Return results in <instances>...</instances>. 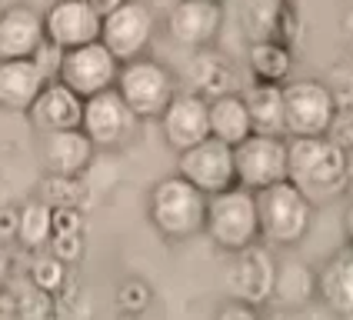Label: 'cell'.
<instances>
[{"instance_id":"obj_1","label":"cell","mask_w":353,"mask_h":320,"mask_svg":"<svg viewBox=\"0 0 353 320\" xmlns=\"http://www.w3.org/2000/svg\"><path fill=\"white\" fill-rule=\"evenodd\" d=\"M350 157L343 150V143L323 137H290V180L314 200L340 197L350 187Z\"/></svg>"},{"instance_id":"obj_2","label":"cell","mask_w":353,"mask_h":320,"mask_svg":"<svg viewBox=\"0 0 353 320\" xmlns=\"http://www.w3.org/2000/svg\"><path fill=\"white\" fill-rule=\"evenodd\" d=\"M147 217L170 243L200 237L207 227V194L180 174L160 177L147 194Z\"/></svg>"},{"instance_id":"obj_3","label":"cell","mask_w":353,"mask_h":320,"mask_svg":"<svg viewBox=\"0 0 353 320\" xmlns=\"http://www.w3.org/2000/svg\"><path fill=\"white\" fill-rule=\"evenodd\" d=\"M314 207L316 203L290 177L256 190V214H260V237H263V243H270V247H296L310 234Z\"/></svg>"},{"instance_id":"obj_4","label":"cell","mask_w":353,"mask_h":320,"mask_svg":"<svg viewBox=\"0 0 353 320\" xmlns=\"http://www.w3.org/2000/svg\"><path fill=\"white\" fill-rule=\"evenodd\" d=\"M203 234L210 237L216 250L236 254L243 247L260 243V214H256V190L250 187H227L220 194L207 197V227Z\"/></svg>"},{"instance_id":"obj_5","label":"cell","mask_w":353,"mask_h":320,"mask_svg":"<svg viewBox=\"0 0 353 320\" xmlns=\"http://www.w3.org/2000/svg\"><path fill=\"white\" fill-rule=\"evenodd\" d=\"M117 94L134 110L137 120H160V114L176 97V77L167 63L154 57H134L120 63Z\"/></svg>"},{"instance_id":"obj_6","label":"cell","mask_w":353,"mask_h":320,"mask_svg":"<svg viewBox=\"0 0 353 320\" xmlns=\"http://www.w3.org/2000/svg\"><path fill=\"white\" fill-rule=\"evenodd\" d=\"M336 123V97L320 80L283 83V130L287 137H323Z\"/></svg>"},{"instance_id":"obj_7","label":"cell","mask_w":353,"mask_h":320,"mask_svg":"<svg viewBox=\"0 0 353 320\" xmlns=\"http://www.w3.org/2000/svg\"><path fill=\"white\" fill-rule=\"evenodd\" d=\"M236 183L263 190L276 180L290 177V140L287 134H250L234 147Z\"/></svg>"},{"instance_id":"obj_8","label":"cell","mask_w":353,"mask_h":320,"mask_svg":"<svg viewBox=\"0 0 353 320\" xmlns=\"http://www.w3.org/2000/svg\"><path fill=\"white\" fill-rule=\"evenodd\" d=\"M117 74H120V60L114 57V50L103 40H90V43L63 50L57 80H63L70 90H77L80 97L87 100L100 94V90L117 87Z\"/></svg>"},{"instance_id":"obj_9","label":"cell","mask_w":353,"mask_h":320,"mask_svg":"<svg viewBox=\"0 0 353 320\" xmlns=\"http://www.w3.org/2000/svg\"><path fill=\"white\" fill-rule=\"evenodd\" d=\"M176 174L200 187L207 197L220 194L227 187H236V163L234 147L216 137H207L176 154Z\"/></svg>"},{"instance_id":"obj_10","label":"cell","mask_w":353,"mask_h":320,"mask_svg":"<svg viewBox=\"0 0 353 320\" xmlns=\"http://www.w3.org/2000/svg\"><path fill=\"white\" fill-rule=\"evenodd\" d=\"M154 30H157V20H154L147 3L123 0L117 10L103 14L100 40L114 50V57H117L120 63H127V60L147 54V47H150V40H154Z\"/></svg>"},{"instance_id":"obj_11","label":"cell","mask_w":353,"mask_h":320,"mask_svg":"<svg viewBox=\"0 0 353 320\" xmlns=\"http://www.w3.org/2000/svg\"><path fill=\"white\" fill-rule=\"evenodd\" d=\"M230 267H227V290L234 294V300H243V303H267L274 297L276 287V260L274 254L263 247V240L254 243V247H243L230 254Z\"/></svg>"},{"instance_id":"obj_12","label":"cell","mask_w":353,"mask_h":320,"mask_svg":"<svg viewBox=\"0 0 353 320\" xmlns=\"http://www.w3.org/2000/svg\"><path fill=\"white\" fill-rule=\"evenodd\" d=\"M134 110L123 103V97L117 94V87L110 90H100L94 97L83 100V134L97 143V150H110V147H120L127 134L134 130Z\"/></svg>"},{"instance_id":"obj_13","label":"cell","mask_w":353,"mask_h":320,"mask_svg":"<svg viewBox=\"0 0 353 320\" xmlns=\"http://www.w3.org/2000/svg\"><path fill=\"white\" fill-rule=\"evenodd\" d=\"M43 30H47V40H54L57 47L70 50V47H80V43L100 40L103 14L97 10L94 0H57L43 14Z\"/></svg>"},{"instance_id":"obj_14","label":"cell","mask_w":353,"mask_h":320,"mask_svg":"<svg viewBox=\"0 0 353 320\" xmlns=\"http://www.w3.org/2000/svg\"><path fill=\"white\" fill-rule=\"evenodd\" d=\"M160 134L174 154L207 140L210 137V100L196 90L194 94H176L170 100V107L160 114Z\"/></svg>"},{"instance_id":"obj_15","label":"cell","mask_w":353,"mask_h":320,"mask_svg":"<svg viewBox=\"0 0 353 320\" xmlns=\"http://www.w3.org/2000/svg\"><path fill=\"white\" fill-rule=\"evenodd\" d=\"M43 167L47 174L57 180H77L90 170L97 143L83 134V127H70V130H50L43 134Z\"/></svg>"},{"instance_id":"obj_16","label":"cell","mask_w":353,"mask_h":320,"mask_svg":"<svg viewBox=\"0 0 353 320\" xmlns=\"http://www.w3.org/2000/svg\"><path fill=\"white\" fill-rule=\"evenodd\" d=\"M223 27V7L210 0H176L167 14V30L176 43L203 50Z\"/></svg>"},{"instance_id":"obj_17","label":"cell","mask_w":353,"mask_h":320,"mask_svg":"<svg viewBox=\"0 0 353 320\" xmlns=\"http://www.w3.org/2000/svg\"><path fill=\"white\" fill-rule=\"evenodd\" d=\"M27 114L40 134L70 130V127H80V120H83V97L77 90H70L63 80H47V87L40 90V97L34 100V107Z\"/></svg>"},{"instance_id":"obj_18","label":"cell","mask_w":353,"mask_h":320,"mask_svg":"<svg viewBox=\"0 0 353 320\" xmlns=\"http://www.w3.org/2000/svg\"><path fill=\"white\" fill-rule=\"evenodd\" d=\"M43 87H47V74L37 67L34 57L0 60V107L3 110L27 114Z\"/></svg>"},{"instance_id":"obj_19","label":"cell","mask_w":353,"mask_h":320,"mask_svg":"<svg viewBox=\"0 0 353 320\" xmlns=\"http://www.w3.org/2000/svg\"><path fill=\"white\" fill-rule=\"evenodd\" d=\"M47 40L43 30V14L34 7H7L0 14V60L34 57L37 47Z\"/></svg>"},{"instance_id":"obj_20","label":"cell","mask_w":353,"mask_h":320,"mask_svg":"<svg viewBox=\"0 0 353 320\" xmlns=\"http://www.w3.org/2000/svg\"><path fill=\"white\" fill-rule=\"evenodd\" d=\"M316 297L334 314L353 317V243L336 250L334 257L316 270Z\"/></svg>"},{"instance_id":"obj_21","label":"cell","mask_w":353,"mask_h":320,"mask_svg":"<svg viewBox=\"0 0 353 320\" xmlns=\"http://www.w3.org/2000/svg\"><path fill=\"white\" fill-rule=\"evenodd\" d=\"M250 134H254V120H250V107H247L243 94L230 90V94L210 97V137L236 147Z\"/></svg>"},{"instance_id":"obj_22","label":"cell","mask_w":353,"mask_h":320,"mask_svg":"<svg viewBox=\"0 0 353 320\" xmlns=\"http://www.w3.org/2000/svg\"><path fill=\"white\" fill-rule=\"evenodd\" d=\"M247 67H250L256 83H287L290 70H294V54L287 43H280L274 37L254 40L250 54H247Z\"/></svg>"},{"instance_id":"obj_23","label":"cell","mask_w":353,"mask_h":320,"mask_svg":"<svg viewBox=\"0 0 353 320\" xmlns=\"http://www.w3.org/2000/svg\"><path fill=\"white\" fill-rule=\"evenodd\" d=\"M250 120L256 134H287L283 130V83H254L247 94Z\"/></svg>"},{"instance_id":"obj_24","label":"cell","mask_w":353,"mask_h":320,"mask_svg":"<svg viewBox=\"0 0 353 320\" xmlns=\"http://www.w3.org/2000/svg\"><path fill=\"white\" fill-rule=\"evenodd\" d=\"M54 237V207L43 200H30L17 220V240L27 250H40Z\"/></svg>"},{"instance_id":"obj_25","label":"cell","mask_w":353,"mask_h":320,"mask_svg":"<svg viewBox=\"0 0 353 320\" xmlns=\"http://www.w3.org/2000/svg\"><path fill=\"white\" fill-rule=\"evenodd\" d=\"M190 77L196 83V94H203L207 100L234 90V74H230V67L216 54H196L194 67H190Z\"/></svg>"},{"instance_id":"obj_26","label":"cell","mask_w":353,"mask_h":320,"mask_svg":"<svg viewBox=\"0 0 353 320\" xmlns=\"http://www.w3.org/2000/svg\"><path fill=\"white\" fill-rule=\"evenodd\" d=\"M316 294V274L307 263H276V287L274 297L283 300H310Z\"/></svg>"},{"instance_id":"obj_27","label":"cell","mask_w":353,"mask_h":320,"mask_svg":"<svg viewBox=\"0 0 353 320\" xmlns=\"http://www.w3.org/2000/svg\"><path fill=\"white\" fill-rule=\"evenodd\" d=\"M276 17H280V3L276 0H250L247 3V23H250V37L267 40L274 34Z\"/></svg>"},{"instance_id":"obj_28","label":"cell","mask_w":353,"mask_h":320,"mask_svg":"<svg viewBox=\"0 0 353 320\" xmlns=\"http://www.w3.org/2000/svg\"><path fill=\"white\" fill-rule=\"evenodd\" d=\"M150 297H154V290L143 283L140 277H130L120 283L117 290V307L123 314H140V310H147L150 307Z\"/></svg>"},{"instance_id":"obj_29","label":"cell","mask_w":353,"mask_h":320,"mask_svg":"<svg viewBox=\"0 0 353 320\" xmlns=\"http://www.w3.org/2000/svg\"><path fill=\"white\" fill-rule=\"evenodd\" d=\"M63 277H67V260H60L57 254L40 257L37 263H34V283H37V290H43V294L60 290Z\"/></svg>"},{"instance_id":"obj_30","label":"cell","mask_w":353,"mask_h":320,"mask_svg":"<svg viewBox=\"0 0 353 320\" xmlns=\"http://www.w3.org/2000/svg\"><path fill=\"white\" fill-rule=\"evenodd\" d=\"M34 60H37V67L47 74V80H57L60 74V60H63V47H57L54 40H43L37 47V54H34Z\"/></svg>"},{"instance_id":"obj_31","label":"cell","mask_w":353,"mask_h":320,"mask_svg":"<svg viewBox=\"0 0 353 320\" xmlns=\"http://www.w3.org/2000/svg\"><path fill=\"white\" fill-rule=\"evenodd\" d=\"M50 250L57 254L60 260H77L83 254V234H54L50 237Z\"/></svg>"},{"instance_id":"obj_32","label":"cell","mask_w":353,"mask_h":320,"mask_svg":"<svg viewBox=\"0 0 353 320\" xmlns=\"http://www.w3.org/2000/svg\"><path fill=\"white\" fill-rule=\"evenodd\" d=\"M83 220L74 207H54V234H80Z\"/></svg>"},{"instance_id":"obj_33","label":"cell","mask_w":353,"mask_h":320,"mask_svg":"<svg viewBox=\"0 0 353 320\" xmlns=\"http://www.w3.org/2000/svg\"><path fill=\"white\" fill-rule=\"evenodd\" d=\"M20 210H0V234H17Z\"/></svg>"},{"instance_id":"obj_34","label":"cell","mask_w":353,"mask_h":320,"mask_svg":"<svg viewBox=\"0 0 353 320\" xmlns=\"http://www.w3.org/2000/svg\"><path fill=\"white\" fill-rule=\"evenodd\" d=\"M343 234H347V243H353V197L343 210Z\"/></svg>"},{"instance_id":"obj_35","label":"cell","mask_w":353,"mask_h":320,"mask_svg":"<svg viewBox=\"0 0 353 320\" xmlns=\"http://www.w3.org/2000/svg\"><path fill=\"white\" fill-rule=\"evenodd\" d=\"M94 3H97V10H100V14H110V10H117V7L123 3V0H94Z\"/></svg>"},{"instance_id":"obj_36","label":"cell","mask_w":353,"mask_h":320,"mask_svg":"<svg viewBox=\"0 0 353 320\" xmlns=\"http://www.w3.org/2000/svg\"><path fill=\"white\" fill-rule=\"evenodd\" d=\"M210 3H220V0H210Z\"/></svg>"},{"instance_id":"obj_37","label":"cell","mask_w":353,"mask_h":320,"mask_svg":"<svg viewBox=\"0 0 353 320\" xmlns=\"http://www.w3.org/2000/svg\"><path fill=\"white\" fill-rule=\"evenodd\" d=\"M350 77H353V70H350Z\"/></svg>"}]
</instances>
